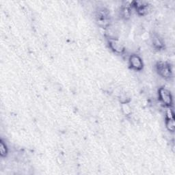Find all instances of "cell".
<instances>
[{"label":"cell","mask_w":175,"mask_h":175,"mask_svg":"<svg viewBox=\"0 0 175 175\" xmlns=\"http://www.w3.org/2000/svg\"><path fill=\"white\" fill-rule=\"evenodd\" d=\"M152 43L153 45L157 50H162L164 47V43L159 35L153 34L152 36Z\"/></svg>","instance_id":"5"},{"label":"cell","mask_w":175,"mask_h":175,"mask_svg":"<svg viewBox=\"0 0 175 175\" xmlns=\"http://www.w3.org/2000/svg\"><path fill=\"white\" fill-rule=\"evenodd\" d=\"M8 153V148L2 140L0 142V155L2 157H6Z\"/></svg>","instance_id":"8"},{"label":"cell","mask_w":175,"mask_h":175,"mask_svg":"<svg viewBox=\"0 0 175 175\" xmlns=\"http://www.w3.org/2000/svg\"><path fill=\"white\" fill-rule=\"evenodd\" d=\"M157 73L164 79H169L173 75V69L169 63L166 62H159L156 64Z\"/></svg>","instance_id":"1"},{"label":"cell","mask_w":175,"mask_h":175,"mask_svg":"<svg viewBox=\"0 0 175 175\" xmlns=\"http://www.w3.org/2000/svg\"><path fill=\"white\" fill-rule=\"evenodd\" d=\"M129 62L131 67L135 71H141L144 66L142 58L136 54H132L130 55L129 58Z\"/></svg>","instance_id":"3"},{"label":"cell","mask_w":175,"mask_h":175,"mask_svg":"<svg viewBox=\"0 0 175 175\" xmlns=\"http://www.w3.org/2000/svg\"><path fill=\"white\" fill-rule=\"evenodd\" d=\"M166 120H172V119H174V111L170 107H168L166 112Z\"/></svg>","instance_id":"10"},{"label":"cell","mask_w":175,"mask_h":175,"mask_svg":"<svg viewBox=\"0 0 175 175\" xmlns=\"http://www.w3.org/2000/svg\"><path fill=\"white\" fill-rule=\"evenodd\" d=\"M166 128L168 131L174 133L175 131V122H174V119H172V120H166Z\"/></svg>","instance_id":"7"},{"label":"cell","mask_w":175,"mask_h":175,"mask_svg":"<svg viewBox=\"0 0 175 175\" xmlns=\"http://www.w3.org/2000/svg\"><path fill=\"white\" fill-rule=\"evenodd\" d=\"M109 45L111 50L116 54H122L123 53L125 48L123 45H122L118 40H110Z\"/></svg>","instance_id":"4"},{"label":"cell","mask_w":175,"mask_h":175,"mask_svg":"<svg viewBox=\"0 0 175 175\" xmlns=\"http://www.w3.org/2000/svg\"><path fill=\"white\" fill-rule=\"evenodd\" d=\"M121 108H122V112L125 114V116H129V115H131L132 110H131V107L129 106V103H122Z\"/></svg>","instance_id":"6"},{"label":"cell","mask_w":175,"mask_h":175,"mask_svg":"<svg viewBox=\"0 0 175 175\" xmlns=\"http://www.w3.org/2000/svg\"><path fill=\"white\" fill-rule=\"evenodd\" d=\"M119 100H120L121 103H126L129 102L130 99H129V97L127 95V94L124 92L119 94Z\"/></svg>","instance_id":"9"},{"label":"cell","mask_w":175,"mask_h":175,"mask_svg":"<svg viewBox=\"0 0 175 175\" xmlns=\"http://www.w3.org/2000/svg\"><path fill=\"white\" fill-rule=\"evenodd\" d=\"M159 99L160 102L167 107H170L173 106V99L170 90L166 88H160L158 91Z\"/></svg>","instance_id":"2"}]
</instances>
